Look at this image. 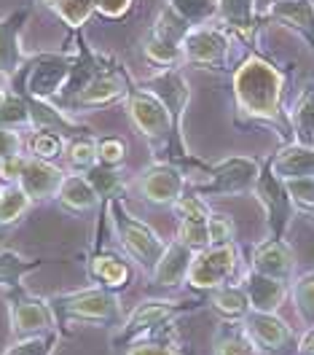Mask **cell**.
Masks as SVG:
<instances>
[{
	"instance_id": "23",
	"label": "cell",
	"mask_w": 314,
	"mask_h": 355,
	"mask_svg": "<svg viewBox=\"0 0 314 355\" xmlns=\"http://www.w3.org/2000/svg\"><path fill=\"white\" fill-rule=\"evenodd\" d=\"M194 253L188 245H183L180 240H172L167 243V250L164 256L158 259V264L154 266V272L148 275L154 286H161V288H180L185 280H188V269H191V261H194Z\"/></svg>"
},
{
	"instance_id": "41",
	"label": "cell",
	"mask_w": 314,
	"mask_h": 355,
	"mask_svg": "<svg viewBox=\"0 0 314 355\" xmlns=\"http://www.w3.org/2000/svg\"><path fill=\"white\" fill-rule=\"evenodd\" d=\"M207 232H210V245H231L237 237V226L225 213H212Z\"/></svg>"
},
{
	"instance_id": "40",
	"label": "cell",
	"mask_w": 314,
	"mask_h": 355,
	"mask_svg": "<svg viewBox=\"0 0 314 355\" xmlns=\"http://www.w3.org/2000/svg\"><path fill=\"white\" fill-rule=\"evenodd\" d=\"M285 186H288V194H290L295 210L314 213V175L290 178V180H285Z\"/></svg>"
},
{
	"instance_id": "37",
	"label": "cell",
	"mask_w": 314,
	"mask_h": 355,
	"mask_svg": "<svg viewBox=\"0 0 314 355\" xmlns=\"http://www.w3.org/2000/svg\"><path fill=\"white\" fill-rule=\"evenodd\" d=\"M290 299H293V307H295V315L301 318V323L306 329L314 326V272L301 275V277H293Z\"/></svg>"
},
{
	"instance_id": "8",
	"label": "cell",
	"mask_w": 314,
	"mask_h": 355,
	"mask_svg": "<svg viewBox=\"0 0 314 355\" xmlns=\"http://www.w3.org/2000/svg\"><path fill=\"white\" fill-rule=\"evenodd\" d=\"M199 180H191V189L202 197L210 194H242L252 191L261 175V162L252 156H228L218 164L202 167Z\"/></svg>"
},
{
	"instance_id": "4",
	"label": "cell",
	"mask_w": 314,
	"mask_h": 355,
	"mask_svg": "<svg viewBox=\"0 0 314 355\" xmlns=\"http://www.w3.org/2000/svg\"><path fill=\"white\" fill-rule=\"evenodd\" d=\"M127 113H129L132 127L151 146V151L156 156L172 154L175 146L180 148V154L188 156L185 143H183V137L175 130L172 116H169V111L164 108V103L158 100L151 89H145L142 84H135V89L127 97Z\"/></svg>"
},
{
	"instance_id": "10",
	"label": "cell",
	"mask_w": 314,
	"mask_h": 355,
	"mask_svg": "<svg viewBox=\"0 0 314 355\" xmlns=\"http://www.w3.org/2000/svg\"><path fill=\"white\" fill-rule=\"evenodd\" d=\"M239 269V248L231 245H207L194 253L188 269V286L196 291H215L228 286Z\"/></svg>"
},
{
	"instance_id": "16",
	"label": "cell",
	"mask_w": 314,
	"mask_h": 355,
	"mask_svg": "<svg viewBox=\"0 0 314 355\" xmlns=\"http://www.w3.org/2000/svg\"><path fill=\"white\" fill-rule=\"evenodd\" d=\"M178 312H183V302H169V299L140 302L135 310L124 318V323L118 326L116 342H132V339H140L142 334L156 331L158 326H164L167 320H172Z\"/></svg>"
},
{
	"instance_id": "7",
	"label": "cell",
	"mask_w": 314,
	"mask_h": 355,
	"mask_svg": "<svg viewBox=\"0 0 314 355\" xmlns=\"http://www.w3.org/2000/svg\"><path fill=\"white\" fill-rule=\"evenodd\" d=\"M234 35L223 24L207 22L196 24L188 30L183 38V67H196V70H225L231 65V51H234Z\"/></svg>"
},
{
	"instance_id": "21",
	"label": "cell",
	"mask_w": 314,
	"mask_h": 355,
	"mask_svg": "<svg viewBox=\"0 0 314 355\" xmlns=\"http://www.w3.org/2000/svg\"><path fill=\"white\" fill-rule=\"evenodd\" d=\"M242 288L250 299V310L255 312H279L285 304V299L290 296V283H282L277 277L261 275L255 269H250L242 277Z\"/></svg>"
},
{
	"instance_id": "1",
	"label": "cell",
	"mask_w": 314,
	"mask_h": 355,
	"mask_svg": "<svg viewBox=\"0 0 314 355\" xmlns=\"http://www.w3.org/2000/svg\"><path fill=\"white\" fill-rule=\"evenodd\" d=\"M285 73L255 51L247 54L231 73L234 105L239 119L250 124H266L290 143L293 130L285 108Z\"/></svg>"
},
{
	"instance_id": "27",
	"label": "cell",
	"mask_w": 314,
	"mask_h": 355,
	"mask_svg": "<svg viewBox=\"0 0 314 355\" xmlns=\"http://www.w3.org/2000/svg\"><path fill=\"white\" fill-rule=\"evenodd\" d=\"M288 119H290L293 140L314 146V81L298 92V97L288 108Z\"/></svg>"
},
{
	"instance_id": "9",
	"label": "cell",
	"mask_w": 314,
	"mask_h": 355,
	"mask_svg": "<svg viewBox=\"0 0 314 355\" xmlns=\"http://www.w3.org/2000/svg\"><path fill=\"white\" fill-rule=\"evenodd\" d=\"M8 323H11V336L24 339V336H38V334L57 331V310L51 299H41L35 293H27L19 286L8 291Z\"/></svg>"
},
{
	"instance_id": "28",
	"label": "cell",
	"mask_w": 314,
	"mask_h": 355,
	"mask_svg": "<svg viewBox=\"0 0 314 355\" xmlns=\"http://www.w3.org/2000/svg\"><path fill=\"white\" fill-rule=\"evenodd\" d=\"M215 355H261V347L250 339L242 320H223L215 331Z\"/></svg>"
},
{
	"instance_id": "49",
	"label": "cell",
	"mask_w": 314,
	"mask_h": 355,
	"mask_svg": "<svg viewBox=\"0 0 314 355\" xmlns=\"http://www.w3.org/2000/svg\"><path fill=\"white\" fill-rule=\"evenodd\" d=\"M38 3H41L44 8H48V11H54V8H57V6H62L65 0H38Z\"/></svg>"
},
{
	"instance_id": "2",
	"label": "cell",
	"mask_w": 314,
	"mask_h": 355,
	"mask_svg": "<svg viewBox=\"0 0 314 355\" xmlns=\"http://www.w3.org/2000/svg\"><path fill=\"white\" fill-rule=\"evenodd\" d=\"M78 62V51H35L27 54L19 73L11 78L8 87L22 92L27 97L38 100H59L65 87L70 84V76Z\"/></svg>"
},
{
	"instance_id": "29",
	"label": "cell",
	"mask_w": 314,
	"mask_h": 355,
	"mask_svg": "<svg viewBox=\"0 0 314 355\" xmlns=\"http://www.w3.org/2000/svg\"><path fill=\"white\" fill-rule=\"evenodd\" d=\"M65 170L68 173H78V175H84V173H89L91 167L100 162L97 159V137L91 132L86 135H73L65 140Z\"/></svg>"
},
{
	"instance_id": "33",
	"label": "cell",
	"mask_w": 314,
	"mask_h": 355,
	"mask_svg": "<svg viewBox=\"0 0 314 355\" xmlns=\"http://www.w3.org/2000/svg\"><path fill=\"white\" fill-rule=\"evenodd\" d=\"M38 266H41L38 259H27L17 250H0V288H17Z\"/></svg>"
},
{
	"instance_id": "36",
	"label": "cell",
	"mask_w": 314,
	"mask_h": 355,
	"mask_svg": "<svg viewBox=\"0 0 314 355\" xmlns=\"http://www.w3.org/2000/svg\"><path fill=\"white\" fill-rule=\"evenodd\" d=\"M164 6H169L191 27L215 22L218 17V0H164Z\"/></svg>"
},
{
	"instance_id": "17",
	"label": "cell",
	"mask_w": 314,
	"mask_h": 355,
	"mask_svg": "<svg viewBox=\"0 0 314 355\" xmlns=\"http://www.w3.org/2000/svg\"><path fill=\"white\" fill-rule=\"evenodd\" d=\"M250 269L277 277L282 283H293L295 277V253L293 248L285 243V237H269L264 243H258L252 248L250 256Z\"/></svg>"
},
{
	"instance_id": "48",
	"label": "cell",
	"mask_w": 314,
	"mask_h": 355,
	"mask_svg": "<svg viewBox=\"0 0 314 355\" xmlns=\"http://www.w3.org/2000/svg\"><path fill=\"white\" fill-rule=\"evenodd\" d=\"M274 3H279V0H255V8H258V17H261V19H264V14L269 11Z\"/></svg>"
},
{
	"instance_id": "26",
	"label": "cell",
	"mask_w": 314,
	"mask_h": 355,
	"mask_svg": "<svg viewBox=\"0 0 314 355\" xmlns=\"http://www.w3.org/2000/svg\"><path fill=\"white\" fill-rule=\"evenodd\" d=\"M89 275L105 288L121 291L132 283V266L129 261L113 256V253H94L89 259Z\"/></svg>"
},
{
	"instance_id": "42",
	"label": "cell",
	"mask_w": 314,
	"mask_h": 355,
	"mask_svg": "<svg viewBox=\"0 0 314 355\" xmlns=\"http://www.w3.org/2000/svg\"><path fill=\"white\" fill-rule=\"evenodd\" d=\"M97 159L102 164L118 167L127 159V143L121 137H97Z\"/></svg>"
},
{
	"instance_id": "31",
	"label": "cell",
	"mask_w": 314,
	"mask_h": 355,
	"mask_svg": "<svg viewBox=\"0 0 314 355\" xmlns=\"http://www.w3.org/2000/svg\"><path fill=\"white\" fill-rule=\"evenodd\" d=\"M65 140H68L65 135L54 130H33L24 135V154L57 164V159H62L65 154Z\"/></svg>"
},
{
	"instance_id": "45",
	"label": "cell",
	"mask_w": 314,
	"mask_h": 355,
	"mask_svg": "<svg viewBox=\"0 0 314 355\" xmlns=\"http://www.w3.org/2000/svg\"><path fill=\"white\" fill-rule=\"evenodd\" d=\"M17 154H24V132L0 127V162Z\"/></svg>"
},
{
	"instance_id": "30",
	"label": "cell",
	"mask_w": 314,
	"mask_h": 355,
	"mask_svg": "<svg viewBox=\"0 0 314 355\" xmlns=\"http://www.w3.org/2000/svg\"><path fill=\"white\" fill-rule=\"evenodd\" d=\"M0 127L6 130H17V132H30L33 130V119H30V105L27 97L17 89H6V97L0 103Z\"/></svg>"
},
{
	"instance_id": "43",
	"label": "cell",
	"mask_w": 314,
	"mask_h": 355,
	"mask_svg": "<svg viewBox=\"0 0 314 355\" xmlns=\"http://www.w3.org/2000/svg\"><path fill=\"white\" fill-rule=\"evenodd\" d=\"M127 355H183V350L161 339H135L127 345Z\"/></svg>"
},
{
	"instance_id": "35",
	"label": "cell",
	"mask_w": 314,
	"mask_h": 355,
	"mask_svg": "<svg viewBox=\"0 0 314 355\" xmlns=\"http://www.w3.org/2000/svg\"><path fill=\"white\" fill-rule=\"evenodd\" d=\"M84 175L89 178V183L94 186V191L100 194V200L102 202L113 200V197H121V194L127 191V180H124V175H121L118 167H111V164L97 162L89 173H84Z\"/></svg>"
},
{
	"instance_id": "11",
	"label": "cell",
	"mask_w": 314,
	"mask_h": 355,
	"mask_svg": "<svg viewBox=\"0 0 314 355\" xmlns=\"http://www.w3.org/2000/svg\"><path fill=\"white\" fill-rule=\"evenodd\" d=\"M127 189H132L135 194H140L145 202H151V205H175V202L185 194V189H188V175L180 170L175 162H164V159H156L154 164H148V167H142L135 178H132V183L127 186Z\"/></svg>"
},
{
	"instance_id": "12",
	"label": "cell",
	"mask_w": 314,
	"mask_h": 355,
	"mask_svg": "<svg viewBox=\"0 0 314 355\" xmlns=\"http://www.w3.org/2000/svg\"><path fill=\"white\" fill-rule=\"evenodd\" d=\"M252 194L264 205L266 223H269V237H285V232H288V226H290L293 213H295V205H293L290 194H288L285 180L271 170L269 159L261 164V175L255 180Z\"/></svg>"
},
{
	"instance_id": "20",
	"label": "cell",
	"mask_w": 314,
	"mask_h": 355,
	"mask_svg": "<svg viewBox=\"0 0 314 355\" xmlns=\"http://www.w3.org/2000/svg\"><path fill=\"white\" fill-rule=\"evenodd\" d=\"M264 19L293 30L314 51V0H279L264 14Z\"/></svg>"
},
{
	"instance_id": "44",
	"label": "cell",
	"mask_w": 314,
	"mask_h": 355,
	"mask_svg": "<svg viewBox=\"0 0 314 355\" xmlns=\"http://www.w3.org/2000/svg\"><path fill=\"white\" fill-rule=\"evenodd\" d=\"M135 3L137 0H94V14L102 17V19H124L135 11Z\"/></svg>"
},
{
	"instance_id": "46",
	"label": "cell",
	"mask_w": 314,
	"mask_h": 355,
	"mask_svg": "<svg viewBox=\"0 0 314 355\" xmlns=\"http://www.w3.org/2000/svg\"><path fill=\"white\" fill-rule=\"evenodd\" d=\"M24 164H27V154H17V156H11V159H3V162H0V183H3V186L19 183Z\"/></svg>"
},
{
	"instance_id": "13",
	"label": "cell",
	"mask_w": 314,
	"mask_h": 355,
	"mask_svg": "<svg viewBox=\"0 0 314 355\" xmlns=\"http://www.w3.org/2000/svg\"><path fill=\"white\" fill-rule=\"evenodd\" d=\"M33 17V6H19L0 17V84L8 87L27 60L22 33Z\"/></svg>"
},
{
	"instance_id": "6",
	"label": "cell",
	"mask_w": 314,
	"mask_h": 355,
	"mask_svg": "<svg viewBox=\"0 0 314 355\" xmlns=\"http://www.w3.org/2000/svg\"><path fill=\"white\" fill-rule=\"evenodd\" d=\"M57 315L73 318L78 323L89 326H121L124 323V310L118 293L105 286H89L81 291L59 293L51 299Z\"/></svg>"
},
{
	"instance_id": "51",
	"label": "cell",
	"mask_w": 314,
	"mask_h": 355,
	"mask_svg": "<svg viewBox=\"0 0 314 355\" xmlns=\"http://www.w3.org/2000/svg\"><path fill=\"white\" fill-rule=\"evenodd\" d=\"M0 194H3V183H0Z\"/></svg>"
},
{
	"instance_id": "47",
	"label": "cell",
	"mask_w": 314,
	"mask_h": 355,
	"mask_svg": "<svg viewBox=\"0 0 314 355\" xmlns=\"http://www.w3.org/2000/svg\"><path fill=\"white\" fill-rule=\"evenodd\" d=\"M298 353L301 355H314V326H309L304 336L298 339Z\"/></svg>"
},
{
	"instance_id": "34",
	"label": "cell",
	"mask_w": 314,
	"mask_h": 355,
	"mask_svg": "<svg viewBox=\"0 0 314 355\" xmlns=\"http://www.w3.org/2000/svg\"><path fill=\"white\" fill-rule=\"evenodd\" d=\"M35 202L24 194V189L19 183H8L3 186V194H0V229H8L14 223H19L30 213Z\"/></svg>"
},
{
	"instance_id": "15",
	"label": "cell",
	"mask_w": 314,
	"mask_h": 355,
	"mask_svg": "<svg viewBox=\"0 0 314 355\" xmlns=\"http://www.w3.org/2000/svg\"><path fill=\"white\" fill-rule=\"evenodd\" d=\"M175 216H178V237L183 245H188L191 250H202L210 245V232H207V223L212 216V207L207 205L199 191H188L180 197L175 205Z\"/></svg>"
},
{
	"instance_id": "22",
	"label": "cell",
	"mask_w": 314,
	"mask_h": 355,
	"mask_svg": "<svg viewBox=\"0 0 314 355\" xmlns=\"http://www.w3.org/2000/svg\"><path fill=\"white\" fill-rule=\"evenodd\" d=\"M215 22L223 24L237 41L252 44L255 35H258V24L264 22V19L258 17L255 0H218Z\"/></svg>"
},
{
	"instance_id": "39",
	"label": "cell",
	"mask_w": 314,
	"mask_h": 355,
	"mask_svg": "<svg viewBox=\"0 0 314 355\" xmlns=\"http://www.w3.org/2000/svg\"><path fill=\"white\" fill-rule=\"evenodd\" d=\"M59 342V334L48 331L38 334V336H24V339H14L6 355H51Z\"/></svg>"
},
{
	"instance_id": "24",
	"label": "cell",
	"mask_w": 314,
	"mask_h": 355,
	"mask_svg": "<svg viewBox=\"0 0 314 355\" xmlns=\"http://www.w3.org/2000/svg\"><path fill=\"white\" fill-rule=\"evenodd\" d=\"M269 164H271V170L282 178V180H290V178H309V175H314V146L290 140V143H285L277 154L271 156Z\"/></svg>"
},
{
	"instance_id": "19",
	"label": "cell",
	"mask_w": 314,
	"mask_h": 355,
	"mask_svg": "<svg viewBox=\"0 0 314 355\" xmlns=\"http://www.w3.org/2000/svg\"><path fill=\"white\" fill-rule=\"evenodd\" d=\"M242 326H245V331L250 334V339H252L261 350H269V353L282 350L285 345H290L293 339H295L290 323L282 320L277 312L250 310L245 318H242Z\"/></svg>"
},
{
	"instance_id": "32",
	"label": "cell",
	"mask_w": 314,
	"mask_h": 355,
	"mask_svg": "<svg viewBox=\"0 0 314 355\" xmlns=\"http://www.w3.org/2000/svg\"><path fill=\"white\" fill-rule=\"evenodd\" d=\"M210 304L223 315L225 320H242L250 312V299H247L242 283L239 286H221V288L210 291Z\"/></svg>"
},
{
	"instance_id": "38",
	"label": "cell",
	"mask_w": 314,
	"mask_h": 355,
	"mask_svg": "<svg viewBox=\"0 0 314 355\" xmlns=\"http://www.w3.org/2000/svg\"><path fill=\"white\" fill-rule=\"evenodd\" d=\"M54 17L62 19V24H68L73 33L84 30V24L91 22L94 14V0H65L62 6L54 8Z\"/></svg>"
},
{
	"instance_id": "18",
	"label": "cell",
	"mask_w": 314,
	"mask_h": 355,
	"mask_svg": "<svg viewBox=\"0 0 314 355\" xmlns=\"http://www.w3.org/2000/svg\"><path fill=\"white\" fill-rule=\"evenodd\" d=\"M68 175L65 167L54 164V162H44L35 156H27V164L19 178V186L24 189V194L33 202H48L57 200V191L62 186V180Z\"/></svg>"
},
{
	"instance_id": "25",
	"label": "cell",
	"mask_w": 314,
	"mask_h": 355,
	"mask_svg": "<svg viewBox=\"0 0 314 355\" xmlns=\"http://www.w3.org/2000/svg\"><path fill=\"white\" fill-rule=\"evenodd\" d=\"M57 202L62 207L73 210V213H91V210H97L102 205L100 194L94 191V186L89 183V178L78 175V173H68L65 175L59 191H57Z\"/></svg>"
},
{
	"instance_id": "3",
	"label": "cell",
	"mask_w": 314,
	"mask_h": 355,
	"mask_svg": "<svg viewBox=\"0 0 314 355\" xmlns=\"http://www.w3.org/2000/svg\"><path fill=\"white\" fill-rule=\"evenodd\" d=\"M135 89L132 76L127 73V67L113 57H97V65L89 73V78L73 92L68 100H62L59 105L70 113L81 111H97V108H108L116 103H127L129 92Z\"/></svg>"
},
{
	"instance_id": "14",
	"label": "cell",
	"mask_w": 314,
	"mask_h": 355,
	"mask_svg": "<svg viewBox=\"0 0 314 355\" xmlns=\"http://www.w3.org/2000/svg\"><path fill=\"white\" fill-rule=\"evenodd\" d=\"M145 89H151L158 100L164 103V108L169 111L172 121H175V130L183 137V116L188 111V103H191V87H188V78H185V70L180 65L175 67H156L148 78L140 81Z\"/></svg>"
},
{
	"instance_id": "50",
	"label": "cell",
	"mask_w": 314,
	"mask_h": 355,
	"mask_svg": "<svg viewBox=\"0 0 314 355\" xmlns=\"http://www.w3.org/2000/svg\"><path fill=\"white\" fill-rule=\"evenodd\" d=\"M6 89L8 87H3V84H0V103H3V97H6Z\"/></svg>"
},
{
	"instance_id": "5",
	"label": "cell",
	"mask_w": 314,
	"mask_h": 355,
	"mask_svg": "<svg viewBox=\"0 0 314 355\" xmlns=\"http://www.w3.org/2000/svg\"><path fill=\"white\" fill-rule=\"evenodd\" d=\"M105 207H108L111 226L113 232H116L118 245L127 250V256L132 259V264L140 266L145 275H151L154 266L158 264V259L167 250V240L158 234L151 223L140 221L135 213H129L121 197L108 200Z\"/></svg>"
}]
</instances>
